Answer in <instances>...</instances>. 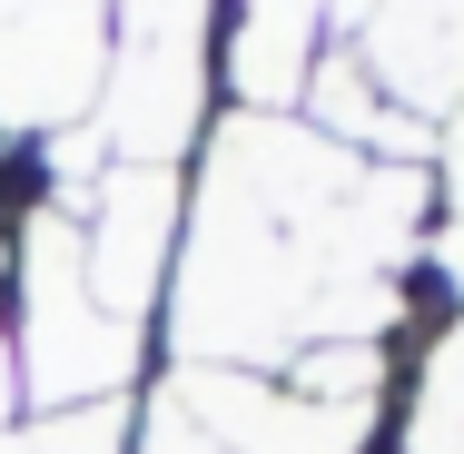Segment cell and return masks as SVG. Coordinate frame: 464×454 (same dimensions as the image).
I'll use <instances>...</instances> for the list:
<instances>
[]
</instances>
